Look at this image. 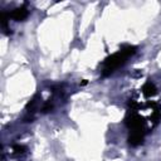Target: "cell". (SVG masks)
<instances>
[{
  "label": "cell",
  "mask_w": 161,
  "mask_h": 161,
  "mask_svg": "<svg viewBox=\"0 0 161 161\" xmlns=\"http://www.w3.org/2000/svg\"><path fill=\"white\" fill-rule=\"evenodd\" d=\"M136 49L137 48L133 47V45H126L121 50H118L114 54H112L111 57H108L103 62V65H102V75L103 77H107V75L112 74L117 68H119L121 65H123L126 63V60L131 55H133L136 53Z\"/></svg>",
  "instance_id": "1"
},
{
  "label": "cell",
  "mask_w": 161,
  "mask_h": 161,
  "mask_svg": "<svg viewBox=\"0 0 161 161\" xmlns=\"http://www.w3.org/2000/svg\"><path fill=\"white\" fill-rule=\"evenodd\" d=\"M9 16H10L11 19L16 20V21L24 20V19L28 16V9H26L25 6H20V8H18V9L13 10V11L9 14Z\"/></svg>",
  "instance_id": "2"
},
{
  "label": "cell",
  "mask_w": 161,
  "mask_h": 161,
  "mask_svg": "<svg viewBox=\"0 0 161 161\" xmlns=\"http://www.w3.org/2000/svg\"><path fill=\"white\" fill-rule=\"evenodd\" d=\"M156 92H157V89H156L155 84H153L151 80H147V82L143 84V87H142V93H143L146 97H151V96L156 94Z\"/></svg>",
  "instance_id": "3"
},
{
  "label": "cell",
  "mask_w": 161,
  "mask_h": 161,
  "mask_svg": "<svg viewBox=\"0 0 161 161\" xmlns=\"http://www.w3.org/2000/svg\"><path fill=\"white\" fill-rule=\"evenodd\" d=\"M128 141L132 146H137L140 143H142L143 141V135L142 133H131L128 137Z\"/></svg>",
  "instance_id": "4"
},
{
  "label": "cell",
  "mask_w": 161,
  "mask_h": 161,
  "mask_svg": "<svg viewBox=\"0 0 161 161\" xmlns=\"http://www.w3.org/2000/svg\"><path fill=\"white\" fill-rule=\"evenodd\" d=\"M13 150H14L15 153H23L24 150H25V147L24 146H20V145H15V146H13Z\"/></svg>",
  "instance_id": "5"
}]
</instances>
